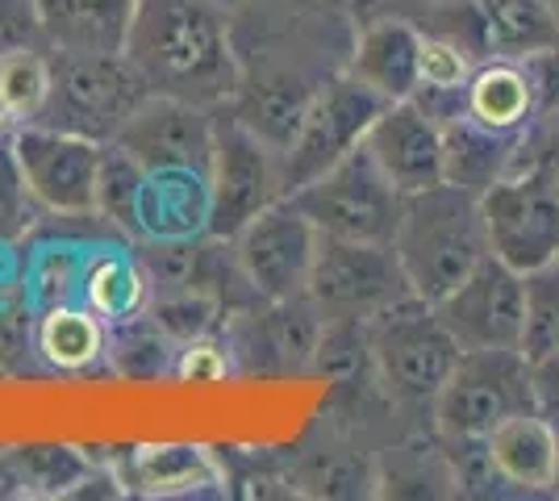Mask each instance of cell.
I'll use <instances>...</instances> for the list:
<instances>
[{"mask_svg":"<svg viewBox=\"0 0 559 501\" xmlns=\"http://www.w3.org/2000/svg\"><path fill=\"white\" fill-rule=\"evenodd\" d=\"M531 384H535V406L538 414L556 418L559 414V347L531 356Z\"/></svg>","mask_w":559,"mask_h":501,"instance_id":"36","label":"cell"},{"mask_svg":"<svg viewBox=\"0 0 559 501\" xmlns=\"http://www.w3.org/2000/svg\"><path fill=\"white\" fill-rule=\"evenodd\" d=\"M526 288H531V318H526L522 351L543 356V351L559 347V260L535 276H526Z\"/></svg>","mask_w":559,"mask_h":501,"instance_id":"31","label":"cell"},{"mask_svg":"<svg viewBox=\"0 0 559 501\" xmlns=\"http://www.w3.org/2000/svg\"><path fill=\"white\" fill-rule=\"evenodd\" d=\"M151 297V276L142 267L139 255H126L117 247L93 251L84 260V285H80V301L96 310L109 326H126L146 310Z\"/></svg>","mask_w":559,"mask_h":501,"instance_id":"24","label":"cell"},{"mask_svg":"<svg viewBox=\"0 0 559 501\" xmlns=\"http://www.w3.org/2000/svg\"><path fill=\"white\" fill-rule=\"evenodd\" d=\"M460 356L464 351L447 334L435 306L418 297H405L368 322V359L376 381L401 406H430Z\"/></svg>","mask_w":559,"mask_h":501,"instance_id":"4","label":"cell"},{"mask_svg":"<svg viewBox=\"0 0 559 501\" xmlns=\"http://www.w3.org/2000/svg\"><path fill=\"white\" fill-rule=\"evenodd\" d=\"M121 55L146 93L180 96L205 109L230 105L242 84L222 0H139Z\"/></svg>","mask_w":559,"mask_h":501,"instance_id":"1","label":"cell"},{"mask_svg":"<svg viewBox=\"0 0 559 501\" xmlns=\"http://www.w3.org/2000/svg\"><path fill=\"white\" fill-rule=\"evenodd\" d=\"M38 356L47 359L59 372H88L93 363L109 356V322L84 301H68V306H50L38 313Z\"/></svg>","mask_w":559,"mask_h":501,"instance_id":"23","label":"cell"},{"mask_svg":"<svg viewBox=\"0 0 559 501\" xmlns=\"http://www.w3.org/2000/svg\"><path fill=\"white\" fill-rule=\"evenodd\" d=\"M384 96L372 93L364 80L343 68L318 84V93L309 96L297 134L280 151V176H284V192H297L309 184L313 176H322L330 164H338L355 146H364L372 121L384 114Z\"/></svg>","mask_w":559,"mask_h":501,"instance_id":"8","label":"cell"},{"mask_svg":"<svg viewBox=\"0 0 559 501\" xmlns=\"http://www.w3.org/2000/svg\"><path fill=\"white\" fill-rule=\"evenodd\" d=\"M288 196L313 222L318 235L355 242H393L405 205V196L376 167L368 146H355L350 155H343L338 164H330L322 176H313Z\"/></svg>","mask_w":559,"mask_h":501,"instance_id":"7","label":"cell"},{"mask_svg":"<svg viewBox=\"0 0 559 501\" xmlns=\"http://www.w3.org/2000/svg\"><path fill=\"white\" fill-rule=\"evenodd\" d=\"M305 297L318 306L322 318L372 322L376 313L393 310L396 301H405L414 293L405 285L393 242H355L318 235V255H313Z\"/></svg>","mask_w":559,"mask_h":501,"instance_id":"10","label":"cell"},{"mask_svg":"<svg viewBox=\"0 0 559 501\" xmlns=\"http://www.w3.org/2000/svg\"><path fill=\"white\" fill-rule=\"evenodd\" d=\"M421 38H426V29H418L414 22L380 17V22H372L355 38L347 72L355 80H364L389 105L393 100H409L421 88Z\"/></svg>","mask_w":559,"mask_h":501,"instance_id":"18","label":"cell"},{"mask_svg":"<svg viewBox=\"0 0 559 501\" xmlns=\"http://www.w3.org/2000/svg\"><path fill=\"white\" fill-rule=\"evenodd\" d=\"M485 452H489L492 473L506 480V485H518L526 493L556 489L559 439H556V422L547 414L526 409V414L506 418L501 427L489 430Z\"/></svg>","mask_w":559,"mask_h":501,"instance_id":"20","label":"cell"},{"mask_svg":"<svg viewBox=\"0 0 559 501\" xmlns=\"http://www.w3.org/2000/svg\"><path fill=\"white\" fill-rule=\"evenodd\" d=\"M13 159L22 171L34 205L50 217H93L96 210V171L105 143L80 139L55 126L25 121L9 139Z\"/></svg>","mask_w":559,"mask_h":501,"instance_id":"12","label":"cell"},{"mask_svg":"<svg viewBox=\"0 0 559 501\" xmlns=\"http://www.w3.org/2000/svg\"><path fill=\"white\" fill-rule=\"evenodd\" d=\"M17 126H22V121H17V114H13V109L0 100V143H9V139L17 134Z\"/></svg>","mask_w":559,"mask_h":501,"instance_id":"37","label":"cell"},{"mask_svg":"<svg viewBox=\"0 0 559 501\" xmlns=\"http://www.w3.org/2000/svg\"><path fill=\"white\" fill-rule=\"evenodd\" d=\"M551 422H556V439H559V414H556V418H551ZM556 489H559V480H556Z\"/></svg>","mask_w":559,"mask_h":501,"instance_id":"38","label":"cell"},{"mask_svg":"<svg viewBox=\"0 0 559 501\" xmlns=\"http://www.w3.org/2000/svg\"><path fill=\"white\" fill-rule=\"evenodd\" d=\"M538 93L522 59H485L472 68L464 88V114L501 134H522V126L535 118Z\"/></svg>","mask_w":559,"mask_h":501,"instance_id":"22","label":"cell"},{"mask_svg":"<svg viewBox=\"0 0 559 501\" xmlns=\"http://www.w3.org/2000/svg\"><path fill=\"white\" fill-rule=\"evenodd\" d=\"M393 255L409 293L435 306L485 255H492L480 196L447 180L426 192H409L396 222Z\"/></svg>","mask_w":559,"mask_h":501,"instance_id":"2","label":"cell"},{"mask_svg":"<svg viewBox=\"0 0 559 501\" xmlns=\"http://www.w3.org/2000/svg\"><path fill=\"white\" fill-rule=\"evenodd\" d=\"M535 406L531 356L522 347L464 351L430 402L435 430L447 443H485L492 427Z\"/></svg>","mask_w":559,"mask_h":501,"instance_id":"3","label":"cell"},{"mask_svg":"<svg viewBox=\"0 0 559 501\" xmlns=\"http://www.w3.org/2000/svg\"><path fill=\"white\" fill-rule=\"evenodd\" d=\"M142 180L146 167L117 143H105L100 155V171H96V210L93 217H100L105 226H114L117 235L134 242L139 230V201H142Z\"/></svg>","mask_w":559,"mask_h":501,"instance_id":"27","label":"cell"},{"mask_svg":"<svg viewBox=\"0 0 559 501\" xmlns=\"http://www.w3.org/2000/svg\"><path fill=\"white\" fill-rule=\"evenodd\" d=\"M301 480L313 485L309 493H318V498H359V493H376V473L359 468L355 460H347V455H338V452L318 455L301 473Z\"/></svg>","mask_w":559,"mask_h":501,"instance_id":"32","label":"cell"},{"mask_svg":"<svg viewBox=\"0 0 559 501\" xmlns=\"http://www.w3.org/2000/svg\"><path fill=\"white\" fill-rule=\"evenodd\" d=\"M210 235V171L146 167L134 242H192Z\"/></svg>","mask_w":559,"mask_h":501,"instance_id":"17","label":"cell"},{"mask_svg":"<svg viewBox=\"0 0 559 501\" xmlns=\"http://www.w3.org/2000/svg\"><path fill=\"white\" fill-rule=\"evenodd\" d=\"M213 121L217 109L192 105L180 96L146 93L117 130V146H126L142 167H201L210 171Z\"/></svg>","mask_w":559,"mask_h":501,"instance_id":"15","label":"cell"},{"mask_svg":"<svg viewBox=\"0 0 559 501\" xmlns=\"http://www.w3.org/2000/svg\"><path fill=\"white\" fill-rule=\"evenodd\" d=\"M489 251L513 272L535 276L559 260V180L547 167L506 171L480 192Z\"/></svg>","mask_w":559,"mask_h":501,"instance_id":"9","label":"cell"},{"mask_svg":"<svg viewBox=\"0 0 559 501\" xmlns=\"http://www.w3.org/2000/svg\"><path fill=\"white\" fill-rule=\"evenodd\" d=\"M34 196L25 189L22 171H17V159H13V146L0 143V239H17L25 226H29V214H34Z\"/></svg>","mask_w":559,"mask_h":501,"instance_id":"33","label":"cell"},{"mask_svg":"<svg viewBox=\"0 0 559 501\" xmlns=\"http://www.w3.org/2000/svg\"><path fill=\"white\" fill-rule=\"evenodd\" d=\"M50 93V55L47 47H17L0 55V100L17 114V121H34Z\"/></svg>","mask_w":559,"mask_h":501,"instance_id":"28","label":"cell"},{"mask_svg":"<svg viewBox=\"0 0 559 501\" xmlns=\"http://www.w3.org/2000/svg\"><path fill=\"white\" fill-rule=\"evenodd\" d=\"M230 251L242 272V285L251 288L255 301H293L309 288L318 230L297 210V201L284 196L234 235Z\"/></svg>","mask_w":559,"mask_h":501,"instance_id":"13","label":"cell"},{"mask_svg":"<svg viewBox=\"0 0 559 501\" xmlns=\"http://www.w3.org/2000/svg\"><path fill=\"white\" fill-rule=\"evenodd\" d=\"M84 260H88V255H80V251H71V247H50V251H43V255L34 260V267H29V276H25L34 310L43 313V310H50V306L80 301Z\"/></svg>","mask_w":559,"mask_h":501,"instance_id":"29","label":"cell"},{"mask_svg":"<svg viewBox=\"0 0 559 501\" xmlns=\"http://www.w3.org/2000/svg\"><path fill=\"white\" fill-rule=\"evenodd\" d=\"M280 151L255 134L230 105L217 109L210 155V239L230 242L247 222L284 201Z\"/></svg>","mask_w":559,"mask_h":501,"instance_id":"5","label":"cell"},{"mask_svg":"<svg viewBox=\"0 0 559 501\" xmlns=\"http://www.w3.org/2000/svg\"><path fill=\"white\" fill-rule=\"evenodd\" d=\"M176 343L167 338L155 322L151 326H134L126 322V331L109 338V359L117 363V372L126 377H164V372H176Z\"/></svg>","mask_w":559,"mask_h":501,"instance_id":"30","label":"cell"},{"mask_svg":"<svg viewBox=\"0 0 559 501\" xmlns=\"http://www.w3.org/2000/svg\"><path fill=\"white\" fill-rule=\"evenodd\" d=\"M88 473H93L88 460L75 448H13L0 455V493L71 498Z\"/></svg>","mask_w":559,"mask_h":501,"instance_id":"25","label":"cell"},{"mask_svg":"<svg viewBox=\"0 0 559 501\" xmlns=\"http://www.w3.org/2000/svg\"><path fill=\"white\" fill-rule=\"evenodd\" d=\"M134 480L142 485V493H192L217 485L222 473L213 464V455L205 448L192 443H159V448H139L134 455Z\"/></svg>","mask_w":559,"mask_h":501,"instance_id":"26","label":"cell"},{"mask_svg":"<svg viewBox=\"0 0 559 501\" xmlns=\"http://www.w3.org/2000/svg\"><path fill=\"white\" fill-rule=\"evenodd\" d=\"M50 55V93L38 126H55L93 143H114L121 121L139 105L146 88L126 63V55Z\"/></svg>","mask_w":559,"mask_h":501,"instance_id":"6","label":"cell"},{"mask_svg":"<svg viewBox=\"0 0 559 501\" xmlns=\"http://www.w3.org/2000/svg\"><path fill=\"white\" fill-rule=\"evenodd\" d=\"M518 134H501L464 114V105L443 118V180L467 192H480L497 184L506 171H513Z\"/></svg>","mask_w":559,"mask_h":501,"instance_id":"21","label":"cell"},{"mask_svg":"<svg viewBox=\"0 0 559 501\" xmlns=\"http://www.w3.org/2000/svg\"><path fill=\"white\" fill-rule=\"evenodd\" d=\"M139 0H38L43 47L63 55H121Z\"/></svg>","mask_w":559,"mask_h":501,"instance_id":"19","label":"cell"},{"mask_svg":"<svg viewBox=\"0 0 559 501\" xmlns=\"http://www.w3.org/2000/svg\"><path fill=\"white\" fill-rule=\"evenodd\" d=\"M443 34L472 59H526L559 47V22L547 0H443Z\"/></svg>","mask_w":559,"mask_h":501,"instance_id":"14","label":"cell"},{"mask_svg":"<svg viewBox=\"0 0 559 501\" xmlns=\"http://www.w3.org/2000/svg\"><path fill=\"white\" fill-rule=\"evenodd\" d=\"M364 146L401 196L443 184V121L435 118L418 96L384 105V114L372 121Z\"/></svg>","mask_w":559,"mask_h":501,"instance_id":"16","label":"cell"},{"mask_svg":"<svg viewBox=\"0 0 559 501\" xmlns=\"http://www.w3.org/2000/svg\"><path fill=\"white\" fill-rule=\"evenodd\" d=\"M435 313L460 351H492V347H522L526 318H531V288L526 276L513 272L497 255H485L447 297L435 301Z\"/></svg>","mask_w":559,"mask_h":501,"instance_id":"11","label":"cell"},{"mask_svg":"<svg viewBox=\"0 0 559 501\" xmlns=\"http://www.w3.org/2000/svg\"><path fill=\"white\" fill-rule=\"evenodd\" d=\"M230 372V359L222 347H213L205 338H197V343H188L180 347V359H176V377L180 381H213V377H226Z\"/></svg>","mask_w":559,"mask_h":501,"instance_id":"35","label":"cell"},{"mask_svg":"<svg viewBox=\"0 0 559 501\" xmlns=\"http://www.w3.org/2000/svg\"><path fill=\"white\" fill-rule=\"evenodd\" d=\"M17 47H43L38 0H0V55Z\"/></svg>","mask_w":559,"mask_h":501,"instance_id":"34","label":"cell"}]
</instances>
